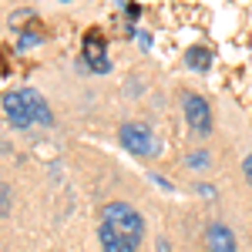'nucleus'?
I'll return each instance as SVG.
<instances>
[{"instance_id":"f257e3e1","label":"nucleus","mask_w":252,"mask_h":252,"mask_svg":"<svg viewBox=\"0 0 252 252\" xmlns=\"http://www.w3.org/2000/svg\"><path fill=\"white\" fill-rule=\"evenodd\" d=\"M101 222L118 232L121 239H128L131 246H141V239H145V219L138 215V209H131L128 202H108L104 209H101Z\"/></svg>"},{"instance_id":"f03ea898","label":"nucleus","mask_w":252,"mask_h":252,"mask_svg":"<svg viewBox=\"0 0 252 252\" xmlns=\"http://www.w3.org/2000/svg\"><path fill=\"white\" fill-rule=\"evenodd\" d=\"M118 141H121V148H128L138 158H155L158 155V138L145 121H125L118 128Z\"/></svg>"},{"instance_id":"7ed1b4c3","label":"nucleus","mask_w":252,"mask_h":252,"mask_svg":"<svg viewBox=\"0 0 252 252\" xmlns=\"http://www.w3.org/2000/svg\"><path fill=\"white\" fill-rule=\"evenodd\" d=\"M182 111H185V121L198 138H205L212 131V108L202 94H185L182 97Z\"/></svg>"},{"instance_id":"20e7f679","label":"nucleus","mask_w":252,"mask_h":252,"mask_svg":"<svg viewBox=\"0 0 252 252\" xmlns=\"http://www.w3.org/2000/svg\"><path fill=\"white\" fill-rule=\"evenodd\" d=\"M3 115H7V121H10L14 128H31V125H34V118L27 115V104H24L20 91H7V94H3Z\"/></svg>"},{"instance_id":"39448f33","label":"nucleus","mask_w":252,"mask_h":252,"mask_svg":"<svg viewBox=\"0 0 252 252\" xmlns=\"http://www.w3.org/2000/svg\"><path fill=\"white\" fill-rule=\"evenodd\" d=\"M205 252H235V235L229 225L212 222L205 229Z\"/></svg>"},{"instance_id":"423d86ee","label":"nucleus","mask_w":252,"mask_h":252,"mask_svg":"<svg viewBox=\"0 0 252 252\" xmlns=\"http://www.w3.org/2000/svg\"><path fill=\"white\" fill-rule=\"evenodd\" d=\"M20 97H24V104H27V115L34 118V121H40V125H51V111H47V101L34 91V88H24L20 91Z\"/></svg>"},{"instance_id":"0eeeda50","label":"nucleus","mask_w":252,"mask_h":252,"mask_svg":"<svg viewBox=\"0 0 252 252\" xmlns=\"http://www.w3.org/2000/svg\"><path fill=\"white\" fill-rule=\"evenodd\" d=\"M97 239H101V252H138L128 239H121L118 232H111L104 222L97 225Z\"/></svg>"},{"instance_id":"6e6552de","label":"nucleus","mask_w":252,"mask_h":252,"mask_svg":"<svg viewBox=\"0 0 252 252\" xmlns=\"http://www.w3.org/2000/svg\"><path fill=\"white\" fill-rule=\"evenodd\" d=\"M185 61H189V67H192V71H209L212 54H209L205 47H189V51H185Z\"/></svg>"},{"instance_id":"1a4fd4ad","label":"nucleus","mask_w":252,"mask_h":252,"mask_svg":"<svg viewBox=\"0 0 252 252\" xmlns=\"http://www.w3.org/2000/svg\"><path fill=\"white\" fill-rule=\"evenodd\" d=\"M185 165H189V168H205V165H209V152H205V148H202V152H198V148L189 152V155H185Z\"/></svg>"},{"instance_id":"9d476101","label":"nucleus","mask_w":252,"mask_h":252,"mask_svg":"<svg viewBox=\"0 0 252 252\" xmlns=\"http://www.w3.org/2000/svg\"><path fill=\"white\" fill-rule=\"evenodd\" d=\"M0 209H3V215H10V185L0 189Z\"/></svg>"},{"instance_id":"9b49d317","label":"nucleus","mask_w":252,"mask_h":252,"mask_svg":"<svg viewBox=\"0 0 252 252\" xmlns=\"http://www.w3.org/2000/svg\"><path fill=\"white\" fill-rule=\"evenodd\" d=\"M242 172H246V182L252 185V152L246 155V161H242Z\"/></svg>"},{"instance_id":"f8f14e48","label":"nucleus","mask_w":252,"mask_h":252,"mask_svg":"<svg viewBox=\"0 0 252 252\" xmlns=\"http://www.w3.org/2000/svg\"><path fill=\"white\" fill-rule=\"evenodd\" d=\"M158 252H172V246H168V239H158Z\"/></svg>"}]
</instances>
